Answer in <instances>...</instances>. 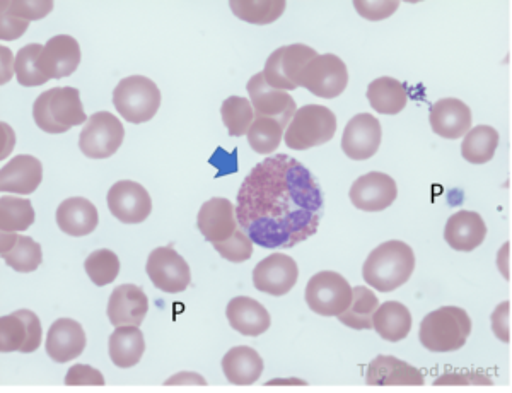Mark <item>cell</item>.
Wrapping results in <instances>:
<instances>
[{
  "mask_svg": "<svg viewBox=\"0 0 512 393\" xmlns=\"http://www.w3.org/2000/svg\"><path fill=\"white\" fill-rule=\"evenodd\" d=\"M323 207V192L311 171L277 154L258 163L241 183L236 219L258 247L284 250L316 235Z\"/></svg>",
  "mask_w": 512,
  "mask_h": 393,
  "instance_id": "6da1fadb",
  "label": "cell"
},
{
  "mask_svg": "<svg viewBox=\"0 0 512 393\" xmlns=\"http://www.w3.org/2000/svg\"><path fill=\"white\" fill-rule=\"evenodd\" d=\"M415 270V253L400 240L386 241L369 253L362 265L364 281L379 293H391L407 284Z\"/></svg>",
  "mask_w": 512,
  "mask_h": 393,
  "instance_id": "7a4b0ae2",
  "label": "cell"
},
{
  "mask_svg": "<svg viewBox=\"0 0 512 393\" xmlns=\"http://www.w3.org/2000/svg\"><path fill=\"white\" fill-rule=\"evenodd\" d=\"M33 118L38 129L47 134H65L67 130L88 122L79 89L52 88L41 93L33 105Z\"/></svg>",
  "mask_w": 512,
  "mask_h": 393,
  "instance_id": "3957f363",
  "label": "cell"
},
{
  "mask_svg": "<svg viewBox=\"0 0 512 393\" xmlns=\"http://www.w3.org/2000/svg\"><path fill=\"white\" fill-rule=\"evenodd\" d=\"M472 334V318L463 308L443 306L420 323V344L431 352L460 351Z\"/></svg>",
  "mask_w": 512,
  "mask_h": 393,
  "instance_id": "277c9868",
  "label": "cell"
},
{
  "mask_svg": "<svg viewBox=\"0 0 512 393\" xmlns=\"http://www.w3.org/2000/svg\"><path fill=\"white\" fill-rule=\"evenodd\" d=\"M337 132V117L330 108L321 105H306L299 108L291 124L287 125L284 141L289 149L306 151L311 147L323 146L333 139Z\"/></svg>",
  "mask_w": 512,
  "mask_h": 393,
  "instance_id": "5b68a950",
  "label": "cell"
},
{
  "mask_svg": "<svg viewBox=\"0 0 512 393\" xmlns=\"http://www.w3.org/2000/svg\"><path fill=\"white\" fill-rule=\"evenodd\" d=\"M113 105L130 124H146L158 113L161 91L147 77H125L113 91Z\"/></svg>",
  "mask_w": 512,
  "mask_h": 393,
  "instance_id": "8992f818",
  "label": "cell"
},
{
  "mask_svg": "<svg viewBox=\"0 0 512 393\" xmlns=\"http://www.w3.org/2000/svg\"><path fill=\"white\" fill-rule=\"evenodd\" d=\"M315 57H318L315 48L303 43L277 48L265 62L263 77L272 88L294 91L301 88L304 69Z\"/></svg>",
  "mask_w": 512,
  "mask_h": 393,
  "instance_id": "52a82bcc",
  "label": "cell"
},
{
  "mask_svg": "<svg viewBox=\"0 0 512 393\" xmlns=\"http://www.w3.org/2000/svg\"><path fill=\"white\" fill-rule=\"evenodd\" d=\"M306 303L321 317H338L349 308L352 288L342 274L325 270L311 277L306 286Z\"/></svg>",
  "mask_w": 512,
  "mask_h": 393,
  "instance_id": "ba28073f",
  "label": "cell"
},
{
  "mask_svg": "<svg viewBox=\"0 0 512 393\" xmlns=\"http://www.w3.org/2000/svg\"><path fill=\"white\" fill-rule=\"evenodd\" d=\"M125 139V127L120 118L110 112L94 113L79 137V149L91 159L111 158Z\"/></svg>",
  "mask_w": 512,
  "mask_h": 393,
  "instance_id": "9c48e42d",
  "label": "cell"
},
{
  "mask_svg": "<svg viewBox=\"0 0 512 393\" xmlns=\"http://www.w3.org/2000/svg\"><path fill=\"white\" fill-rule=\"evenodd\" d=\"M349 84V71L344 60L325 53L318 55L311 60L303 72L301 86L308 89L309 93L315 94L318 98L333 100L344 93Z\"/></svg>",
  "mask_w": 512,
  "mask_h": 393,
  "instance_id": "30bf717a",
  "label": "cell"
},
{
  "mask_svg": "<svg viewBox=\"0 0 512 393\" xmlns=\"http://www.w3.org/2000/svg\"><path fill=\"white\" fill-rule=\"evenodd\" d=\"M147 276L163 293H183L192 282V272L187 260L175 248L159 247L147 259Z\"/></svg>",
  "mask_w": 512,
  "mask_h": 393,
  "instance_id": "8fae6325",
  "label": "cell"
},
{
  "mask_svg": "<svg viewBox=\"0 0 512 393\" xmlns=\"http://www.w3.org/2000/svg\"><path fill=\"white\" fill-rule=\"evenodd\" d=\"M40 318L31 310H18L0 318V351L30 354L41 346Z\"/></svg>",
  "mask_w": 512,
  "mask_h": 393,
  "instance_id": "7c38bea8",
  "label": "cell"
},
{
  "mask_svg": "<svg viewBox=\"0 0 512 393\" xmlns=\"http://www.w3.org/2000/svg\"><path fill=\"white\" fill-rule=\"evenodd\" d=\"M250 94L251 105L255 117H267L277 120L284 129L291 124L294 113L297 112L296 101L287 91H280L267 84L263 72L255 74L246 84Z\"/></svg>",
  "mask_w": 512,
  "mask_h": 393,
  "instance_id": "4fadbf2b",
  "label": "cell"
},
{
  "mask_svg": "<svg viewBox=\"0 0 512 393\" xmlns=\"http://www.w3.org/2000/svg\"><path fill=\"white\" fill-rule=\"evenodd\" d=\"M299 279L296 260L286 253H272L253 270V286L260 293L270 296H286L291 293Z\"/></svg>",
  "mask_w": 512,
  "mask_h": 393,
  "instance_id": "5bb4252c",
  "label": "cell"
},
{
  "mask_svg": "<svg viewBox=\"0 0 512 393\" xmlns=\"http://www.w3.org/2000/svg\"><path fill=\"white\" fill-rule=\"evenodd\" d=\"M108 207L123 224L144 223L152 212L151 195L140 183L132 180L117 182L108 192Z\"/></svg>",
  "mask_w": 512,
  "mask_h": 393,
  "instance_id": "9a60e30c",
  "label": "cell"
},
{
  "mask_svg": "<svg viewBox=\"0 0 512 393\" xmlns=\"http://www.w3.org/2000/svg\"><path fill=\"white\" fill-rule=\"evenodd\" d=\"M383 139V129L379 120L369 113L355 115L345 125L342 135V151L354 161H366L378 153Z\"/></svg>",
  "mask_w": 512,
  "mask_h": 393,
  "instance_id": "2e32d148",
  "label": "cell"
},
{
  "mask_svg": "<svg viewBox=\"0 0 512 393\" xmlns=\"http://www.w3.org/2000/svg\"><path fill=\"white\" fill-rule=\"evenodd\" d=\"M349 197L359 211L379 212L393 206L398 197V188L390 175L371 171L355 180Z\"/></svg>",
  "mask_w": 512,
  "mask_h": 393,
  "instance_id": "e0dca14e",
  "label": "cell"
},
{
  "mask_svg": "<svg viewBox=\"0 0 512 393\" xmlns=\"http://www.w3.org/2000/svg\"><path fill=\"white\" fill-rule=\"evenodd\" d=\"M81 64V47L76 38L57 35L43 45L40 53V69L48 79H62L77 71Z\"/></svg>",
  "mask_w": 512,
  "mask_h": 393,
  "instance_id": "ac0fdd59",
  "label": "cell"
},
{
  "mask_svg": "<svg viewBox=\"0 0 512 393\" xmlns=\"http://www.w3.org/2000/svg\"><path fill=\"white\" fill-rule=\"evenodd\" d=\"M197 226L209 243L229 240L239 228L236 207L224 197L207 200L198 211Z\"/></svg>",
  "mask_w": 512,
  "mask_h": 393,
  "instance_id": "d6986e66",
  "label": "cell"
},
{
  "mask_svg": "<svg viewBox=\"0 0 512 393\" xmlns=\"http://www.w3.org/2000/svg\"><path fill=\"white\" fill-rule=\"evenodd\" d=\"M149 300L142 288L135 284H123L113 289L108 301V318L113 327L134 325L140 327L146 320Z\"/></svg>",
  "mask_w": 512,
  "mask_h": 393,
  "instance_id": "ffe728a7",
  "label": "cell"
},
{
  "mask_svg": "<svg viewBox=\"0 0 512 393\" xmlns=\"http://www.w3.org/2000/svg\"><path fill=\"white\" fill-rule=\"evenodd\" d=\"M86 332L82 325L70 318H59L48 330L47 354L55 363H69L79 358L86 349Z\"/></svg>",
  "mask_w": 512,
  "mask_h": 393,
  "instance_id": "44dd1931",
  "label": "cell"
},
{
  "mask_svg": "<svg viewBox=\"0 0 512 393\" xmlns=\"http://www.w3.org/2000/svg\"><path fill=\"white\" fill-rule=\"evenodd\" d=\"M43 182V165L30 154L12 158L0 171V190L4 194L30 195Z\"/></svg>",
  "mask_w": 512,
  "mask_h": 393,
  "instance_id": "7402d4cb",
  "label": "cell"
},
{
  "mask_svg": "<svg viewBox=\"0 0 512 393\" xmlns=\"http://www.w3.org/2000/svg\"><path fill=\"white\" fill-rule=\"evenodd\" d=\"M429 122L434 134L454 141L472 129V110L461 100L444 98L432 105Z\"/></svg>",
  "mask_w": 512,
  "mask_h": 393,
  "instance_id": "603a6c76",
  "label": "cell"
},
{
  "mask_svg": "<svg viewBox=\"0 0 512 393\" xmlns=\"http://www.w3.org/2000/svg\"><path fill=\"white\" fill-rule=\"evenodd\" d=\"M487 238V224L475 211H458L448 219L444 240L456 252H473Z\"/></svg>",
  "mask_w": 512,
  "mask_h": 393,
  "instance_id": "cb8c5ba5",
  "label": "cell"
},
{
  "mask_svg": "<svg viewBox=\"0 0 512 393\" xmlns=\"http://www.w3.org/2000/svg\"><path fill=\"white\" fill-rule=\"evenodd\" d=\"M367 385L371 387H393V385H424V376L412 364L393 356H378L369 364L366 373Z\"/></svg>",
  "mask_w": 512,
  "mask_h": 393,
  "instance_id": "d4e9b609",
  "label": "cell"
},
{
  "mask_svg": "<svg viewBox=\"0 0 512 393\" xmlns=\"http://www.w3.org/2000/svg\"><path fill=\"white\" fill-rule=\"evenodd\" d=\"M226 317L229 320V325L246 337H258V335L265 334L272 325V318H270L267 308L260 301L248 298V296H238L229 301Z\"/></svg>",
  "mask_w": 512,
  "mask_h": 393,
  "instance_id": "484cf974",
  "label": "cell"
},
{
  "mask_svg": "<svg viewBox=\"0 0 512 393\" xmlns=\"http://www.w3.org/2000/svg\"><path fill=\"white\" fill-rule=\"evenodd\" d=\"M57 224L65 235L82 238L98 228V209L93 202L84 197H70L64 200L57 209Z\"/></svg>",
  "mask_w": 512,
  "mask_h": 393,
  "instance_id": "4316f807",
  "label": "cell"
},
{
  "mask_svg": "<svg viewBox=\"0 0 512 393\" xmlns=\"http://www.w3.org/2000/svg\"><path fill=\"white\" fill-rule=\"evenodd\" d=\"M0 255L11 269L16 272H35L43 262V252L40 243L30 236L16 235L2 231L0 235Z\"/></svg>",
  "mask_w": 512,
  "mask_h": 393,
  "instance_id": "83f0119b",
  "label": "cell"
},
{
  "mask_svg": "<svg viewBox=\"0 0 512 393\" xmlns=\"http://www.w3.org/2000/svg\"><path fill=\"white\" fill-rule=\"evenodd\" d=\"M222 371L229 383L248 387L262 376L263 359L253 347H233L222 358Z\"/></svg>",
  "mask_w": 512,
  "mask_h": 393,
  "instance_id": "f1b7e54d",
  "label": "cell"
},
{
  "mask_svg": "<svg viewBox=\"0 0 512 393\" xmlns=\"http://www.w3.org/2000/svg\"><path fill=\"white\" fill-rule=\"evenodd\" d=\"M373 329L384 341H403L412 330V313L400 301H386L374 311Z\"/></svg>",
  "mask_w": 512,
  "mask_h": 393,
  "instance_id": "f546056e",
  "label": "cell"
},
{
  "mask_svg": "<svg viewBox=\"0 0 512 393\" xmlns=\"http://www.w3.org/2000/svg\"><path fill=\"white\" fill-rule=\"evenodd\" d=\"M110 358L118 368H134L146 352V339L139 327H117L110 335Z\"/></svg>",
  "mask_w": 512,
  "mask_h": 393,
  "instance_id": "4dcf8cb0",
  "label": "cell"
},
{
  "mask_svg": "<svg viewBox=\"0 0 512 393\" xmlns=\"http://www.w3.org/2000/svg\"><path fill=\"white\" fill-rule=\"evenodd\" d=\"M367 100L381 115H398L407 106V89L398 79L379 77L369 84Z\"/></svg>",
  "mask_w": 512,
  "mask_h": 393,
  "instance_id": "1f68e13d",
  "label": "cell"
},
{
  "mask_svg": "<svg viewBox=\"0 0 512 393\" xmlns=\"http://www.w3.org/2000/svg\"><path fill=\"white\" fill-rule=\"evenodd\" d=\"M499 132L490 125H477L465 134V141L461 144V156L472 165H485L494 158L499 147Z\"/></svg>",
  "mask_w": 512,
  "mask_h": 393,
  "instance_id": "d6a6232c",
  "label": "cell"
},
{
  "mask_svg": "<svg viewBox=\"0 0 512 393\" xmlns=\"http://www.w3.org/2000/svg\"><path fill=\"white\" fill-rule=\"evenodd\" d=\"M379 300L376 293L364 286H355L352 289V301L349 308L338 315V320L344 323L345 327L354 330L373 329L374 311L378 310Z\"/></svg>",
  "mask_w": 512,
  "mask_h": 393,
  "instance_id": "836d02e7",
  "label": "cell"
},
{
  "mask_svg": "<svg viewBox=\"0 0 512 393\" xmlns=\"http://www.w3.org/2000/svg\"><path fill=\"white\" fill-rule=\"evenodd\" d=\"M286 0H231L236 18L250 24H272L286 11Z\"/></svg>",
  "mask_w": 512,
  "mask_h": 393,
  "instance_id": "e575fe53",
  "label": "cell"
},
{
  "mask_svg": "<svg viewBox=\"0 0 512 393\" xmlns=\"http://www.w3.org/2000/svg\"><path fill=\"white\" fill-rule=\"evenodd\" d=\"M284 130L286 129L274 118L255 117L246 135H248V142L255 153L270 156L279 149L282 137H284Z\"/></svg>",
  "mask_w": 512,
  "mask_h": 393,
  "instance_id": "d590c367",
  "label": "cell"
},
{
  "mask_svg": "<svg viewBox=\"0 0 512 393\" xmlns=\"http://www.w3.org/2000/svg\"><path fill=\"white\" fill-rule=\"evenodd\" d=\"M35 223V209L28 199L2 197L0 199V229L7 233L26 231Z\"/></svg>",
  "mask_w": 512,
  "mask_h": 393,
  "instance_id": "8d00e7d4",
  "label": "cell"
},
{
  "mask_svg": "<svg viewBox=\"0 0 512 393\" xmlns=\"http://www.w3.org/2000/svg\"><path fill=\"white\" fill-rule=\"evenodd\" d=\"M222 122L226 125L227 132L233 137H241L248 134L253 120L255 110L250 100L241 96H229L221 106Z\"/></svg>",
  "mask_w": 512,
  "mask_h": 393,
  "instance_id": "74e56055",
  "label": "cell"
},
{
  "mask_svg": "<svg viewBox=\"0 0 512 393\" xmlns=\"http://www.w3.org/2000/svg\"><path fill=\"white\" fill-rule=\"evenodd\" d=\"M43 45L40 43H30L26 47L19 50L16 55V77L19 84L24 88H35V86H43L50 79L43 76L40 69V53Z\"/></svg>",
  "mask_w": 512,
  "mask_h": 393,
  "instance_id": "f35d334b",
  "label": "cell"
},
{
  "mask_svg": "<svg viewBox=\"0 0 512 393\" xmlns=\"http://www.w3.org/2000/svg\"><path fill=\"white\" fill-rule=\"evenodd\" d=\"M84 269H86L89 279L99 288H103V286L115 282L120 274V259H118L117 253L111 252L108 248H101L89 255L84 262Z\"/></svg>",
  "mask_w": 512,
  "mask_h": 393,
  "instance_id": "ab89813d",
  "label": "cell"
},
{
  "mask_svg": "<svg viewBox=\"0 0 512 393\" xmlns=\"http://www.w3.org/2000/svg\"><path fill=\"white\" fill-rule=\"evenodd\" d=\"M212 245H214L216 252L221 255L222 259L229 260L233 264L246 262L253 255V241L241 228L236 229V233L229 240L212 243Z\"/></svg>",
  "mask_w": 512,
  "mask_h": 393,
  "instance_id": "60d3db41",
  "label": "cell"
},
{
  "mask_svg": "<svg viewBox=\"0 0 512 393\" xmlns=\"http://www.w3.org/2000/svg\"><path fill=\"white\" fill-rule=\"evenodd\" d=\"M0 9H6L12 16L24 21H38L47 18L53 11L52 0H2Z\"/></svg>",
  "mask_w": 512,
  "mask_h": 393,
  "instance_id": "b9f144b4",
  "label": "cell"
},
{
  "mask_svg": "<svg viewBox=\"0 0 512 393\" xmlns=\"http://www.w3.org/2000/svg\"><path fill=\"white\" fill-rule=\"evenodd\" d=\"M355 11L361 14L367 21H383L393 16L400 2L398 0H381V2H369V0H355Z\"/></svg>",
  "mask_w": 512,
  "mask_h": 393,
  "instance_id": "7bdbcfd3",
  "label": "cell"
},
{
  "mask_svg": "<svg viewBox=\"0 0 512 393\" xmlns=\"http://www.w3.org/2000/svg\"><path fill=\"white\" fill-rule=\"evenodd\" d=\"M65 385L69 387H103L105 378L101 371L88 364H76L65 376Z\"/></svg>",
  "mask_w": 512,
  "mask_h": 393,
  "instance_id": "ee69618b",
  "label": "cell"
},
{
  "mask_svg": "<svg viewBox=\"0 0 512 393\" xmlns=\"http://www.w3.org/2000/svg\"><path fill=\"white\" fill-rule=\"evenodd\" d=\"M30 28V21L16 18L12 16L11 12L6 9H0V38L4 42H11V40H18Z\"/></svg>",
  "mask_w": 512,
  "mask_h": 393,
  "instance_id": "f6af8a7d",
  "label": "cell"
},
{
  "mask_svg": "<svg viewBox=\"0 0 512 393\" xmlns=\"http://www.w3.org/2000/svg\"><path fill=\"white\" fill-rule=\"evenodd\" d=\"M492 330L499 341L511 342V303L504 301L492 315Z\"/></svg>",
  "mask_w": 512,
  "mask_h": 393,
  "instance_id": "bcb514c9",
  "label": "cell"
},
{
  "mask_svg": "<svg viewBox=\"0 0 512 393\" xmlns=\"http://www.w3.org/2000/svg\"><path fill=\"white\" fill-rule=\"evenodd\" d=\"M16 59L12 57L9 48L2 47V84H6L16 74Z\"/></svg>",
  "mask_w": 512,
  "mask_h": 393,
  "instance_id": "7dc6e473",
  "label": "cell"
},
{
  "mask_svg": "<svg viewBox=\"0 0 512 393\" xmlns=\"http://www.w3.org/2000/svg\"><path fill=\"white\" fill-rule=\"evenodd\" d=\"M0 127H2V156L0 158L6 159L11 154L12 149H14L16 134H14V130L6 122H2Z\"/></svg>",
  "mask_w": 512,
  "mask_h": 393,
  "instance_id": "c3c4849f",
  "label": "cell"
},
{
  "mask_svg": "<svg viewBox=\"0 0 512 393\" xmlns=\"http://www.w3.org/2000/svg\"><path fill=\"white\" fill-rule=\"evenodd\" d=\"M205 380L197 373H180V375L169 378L166 385H205Z\"/></svg>",
  "mask_w": 512,
  "mask_h": 393,
  "instance_id": "681fc988",
  "label": "cell"
}]
</instances>
